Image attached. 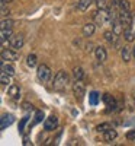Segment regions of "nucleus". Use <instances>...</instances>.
Wrapping results in <instances>:
<instances>
[{
  "label": "nucleus",
  "mask_w": 135,
  "mask_h": 146,
  "mask_svg": "<svg viewBox=\"0 0 135 146\" xmlns=\"http://www.w3.org/2000/svg\"><path fill=\"white\" fill-rule=\"evenodd\" d=\"M68 73L66 70H60L57 72V75L54 76V82H52V86L55 91H64L67 88V85H68Z\"/></svg>",
  "instance_id": "nucleus-1"
},
{
  "label": "nucleus",
  "mask_w": 135,
  "mask_h": 146,
  "mask_svg": "<svg viewBox=\"0 0 135 146\" xmlns=\"http://www.w3.org/2000/svg\"><path fill=\"white\" fill-rule=\"evenodd\" d=\"M52 76V72L50 69V66H47V64H39L38 67H36V78H38V80L41 82H48L51 79Z\"/></svg>",
  "instance_id": "nucleus-2"
},
{
  "label": "nucleus",
  "mask_w": 135,
  "mask_h": 146,
  "mask_svg": "<svg viewBox=\"0 0 135 146\" xmlns=\"http://www.w3.org/2000/svg\"><path fill=\"white\" fill-rule=\"evenodd\" d=\"M118 19L121 21V23H122V27H124V29H126V28H132V15H131V10L119 9Z\"/></svg>",
  "instance_id": "nucleus-3"
},
{
  "label": "nucleus",
  "mask_w": 135,
  "mask_h": 146,
  "mask_svg": "<svg viewBox=\"0 0 135 146\" xmlns=\"http://www.w3.org/2000/svg\"><path fill=\"white\" fill-rule=\"evenodd\" d=\"M23 44H25V38H23L22 34H13L9 40V47L16 50V51L20 50V48L23 47Z\"/></svg>",
  "instance_id": "nucleus-4"
},
{
  "label": "nucleus",
  "mask_w": 135,
  "mask_h": 146,
  "mask_svg": "<svg viewBox=\"0 0 135 146\" xmlns=\"http://www.w3.org/2000/svg\"><path fill=\"white\" fill-rule=\"evenodd\" d=\"M73 94H74V98L77 101H81L86 95V86L81 80H76L73 83Z\"/></svg>",
  "instance_id": "nucleus-5"
},
{
  "label": "nucleus",
  "mask_w": 135,
  "mask_h": 146,
  "mask_svg": "<svg viewBox=\"0 0 135 146\" xmlns=\"http://www.w3.org/2000/svg\"><path fill=\"white\" fill-rule=\"evenodd\" d=\"M19 53L13 48H3L2 50V62H18Z\"/></svg>",
  "instance_id": "nucleus-6"
},
{
  "label": "nucleus",
  "mask_w": 135,
  "mask_h": 146,
  "mask_svg": "<svg viewBox=\"0 0 135 146\" xmlns=\"http://www.w3.org/2000/svg\"><path fill=\"white\" fill-rule=\"evenodd\" d=\"M93 22L96 25H105L107 22V9H97L96 13L93 15Z\"/></svg>",
  "instance_id": "nucleus-7"
},
{
  "label": "nucleus",
  "mask_w": 135,
  "mask_h": 146,
  "mask_svg": "<svg viewBox=\"0 0 135 146\" xmlns=\"http://www.w3.org/2000/svg\"><path fill=\"white\" fill-rule=\"evenodd\" d=\"M58 127V117L57 115H50L48 118L44 120V129L47 131H52Z\"/></svg>",
  "instance_id": "nucleus-8"
},
{
  "label": "nucleus",
  "mask_w": 135,
  "mask_h": 146,
  "mask_svg": "<svg viewBox=\"0 0 135 146\" xmlns=\"http://www.w3.org/2000/svg\"><path fill=\"white\" fill-rule=\"evenodd\" d=\"M15 123V115L13 114H3L2 118H0V129L6 130L9 126H12Z\"/></svg>",
  "instance_id": "nucleus-9"
},
{
  "label": "nucleus",
  "mask_w": 135,
  "mask_h": 146,
  "mask_svg": "<svg viewBox=\"0 0 135 146\" xmlns=\"http://www.w3.org/2000/svg\"><path fill=\"white\" fill-rule=\"evenodd\" d=\"M102 100H103V102L107 105V113H109V111H113V110L116 108V100H115L110 94H103V95H102Z\"/></svg>",
  "instance_id": "nucleus-10"
},
{
  "label": "nucleus",
  "mask_w": 135,
  "mask_h": 146,
  "mask_svg": "<svg viewBox=\"0 0 135 146\" xmlns=\"http://www.w3.org/2000/svg\"><path fill=\"white\" fill-rule=\"evenodd\" d=\"M7 95L10 96V98L12 100H19L20 98V86H19V85H10V86H9V89H7Z\"/></svg>",
  "instance_id": "nucleus-11"
},
{
  "label": "nucleus",
  "mask_w": 135,
  "mask_h": 146,
  "mask_svg": "<svg viewBox=\"0 0 135 146\" xmlns=\"http://www.w3.org/2000/svg\"><path fill=\"white\" fill-rule=\"evenodd\" d=\"M94 56H96V58L99 60L100 63L106 62V58H107V53H106V50H105L102 45H97L94 48Z\"/></svg>",
  "instance_id": "nucleus-12"
},
{
  "label": "nucleus",
  "mask_w": 135,
  "mask_h": 146,
  "mask_svg": "<svg viewBox=\"0 0 135 146\" xmlns=\"http://www.w3.org/2000/svg\"><path fill=\"white\" fill-rule=\"evenodd\" d=\"M94 31H96V23H94V22H87V23H84V25H83V29H81V32H83L84 36H92V35L94 34Z\"/></svg>",
  "instance_id": "nucleus-13"
},
{
  "label": "nucleus",
  "mask_w": 135,
  "mask_h": 146,
  "mask_svg": "<svg viewBox=\"0 0 135 146\" xmlns=\"http://www.w3.org/2000/svg\"><path fill=\"white\" fill-rule=\"evenodd\" d=\"M132 51H131V48L128 45H124V47H121V58L124 60L125 63H129L131 62V57H132Z\"/></svg>",
  "instance_id": "nucleus-14"
},
{
  "label": "nucleus",
  "mask_w": 135,
  "mask_h": 146,
  "mask_svg": "<svg viewBox=\"0 0 135 146\" xmlns=\"http://www.w3.org/2000/svg\"><path fill=\"white\" fill-rule=\"evenodd\" d=\"M116 137H118V131H116L113 127H110L109 130H106V131L103 133V140H105V142H107V143L113 142Z\"/></svg>",
  "instance_id": "nucleus-15"
},
{
  "label": "nucleus",
  "mask_w": 135,
  "mask_h": 146,
  "mask_svg": "<svg viewBox=\"0 0 135 146\" xmlns=\"http://www.w3.org/2000/svg\"><path fill=\"white\" fill-rule=\"evenodd\" d=\"M103 36H105V40H106L109 44H112V45H115L116 41H118V34H115L113 29H112V31H106V32L103 34Z\"/></svg>",
  "instance_id": "nucleus-16"
},
{
  "label": "nucleus",
  "mask_w": 135,
  "mask_h": 146,
  "mask_svg": "<svg viewBox=\"0 0 135 146\" xmlns=\"http://www.w3.org/2000/svg\"><path fill=\"white\" fill-rule=\"evenodd\" d=\"M26 66L28 67H31V69H33V67H38V57H36V54H29L28 57H26Z\"/></svg>",
  "instance_id": "nucleus-17"
},
{
  "label": "nucleus",
  "mask_w": 135,
  "mask_h": 146,
  "mask_svg": "<svg viewBox=\"0 0 135 146\" xmlns=\"http://www.w3.org/2000/svg\"><path fill=\"white\" fill-rule=\"evenodd\" d=\"M2 72L6 73V75H9V76H13L15 75V67L12 66L9 62L7 63L6 62H2Z\"/></svg>",
  "instance_id": "nucleus-18"
},
{
  "label": "nucleus",
  "mask_w": 135,
  "mask_h": 146,
  "mask_svg": "<svg viewBox=\"0 0 135 146\" xmlns=\"http://www.w3.org/2000/svg\"><path fill=\"white\" fill-rule=\"evenodd\" d=\"M13 35V31H12V28H5L0 31V40H2V44L6 42V40H10V36Z\"/></svg>",
  "instance_id": "nucleus-19"
},
{
  "label": "nucleus",
  "mask_w": 135,
  "mask_h": 146,
  "mask_svg": "<svg viewBox=\"0 0 135 146\" xmlns=\"http://www.w3.org/2000/svg\"><path fill=\"white\" fill-rule=\"evenodd\" d=\"M92 3H93V0H79V2H77V9L80 12H86L90 7Z\"/></svg>",
  "instance_id": "nucleus-20"
},
{
  "label": "nucleus",
  "mask_w": 135,
  "mask_h": 146,
  "mask_svg": "<svg viewBox=\"0 0 135 146\" xmlns=\"http://www.w3.org/2000/svg\"><path fill=\"white\" fill-rule=\"evenodd\" d=\"M124 40L126 41V42H132L134 40H135V34H134V31H132V28H126V29H124Z\"/></svg>",
  "instance_id": "nucleus-21"
},
{
  "label": "nucleus",
  "mask_w": 135,
  "mask_h": 146,
  "mask_svg": "<svg viewBox=\"0 0 135 146\" xmlns=\"http://www.w3.org/2000/svg\"><path fill=\"white\" fill-rule=\"evenodd\" d=\"M99 100H100V95H99V92H96V91H93V92H90L89 94V104L90 105H97V102H99Z\"/></svg>",
  "instance_id": "nucleus-22"
},
{
  "label": "nucleus",
  "mask_w": 135,
  "mask_h": 146,
  "mask_svg": "<svg viewBox=\"0 0 135 146\" xmlns=\"http://www.w3.org/2000/svg\"><path fill=\"white\" fill-rule=\"evenodd\" d=\"M84 69L83 67H74V70H73V78H74V80H81L84 78Z\"/></svg>",
  "instance_id": "nucleus-23"
},
{
  "label": "nucleus",
  "mask_w": 135,
  "mask_h": 146,
  "mask_svg": "<svg viewBox=\"0 0 135 146\" xmlns=\"http://www.w3.org/2000/svg\"><path fill=\"white\" fill-rule=\"evenodd\" d=\"M44 120H45L44 111H42V110H36V111H35V117H33V123L38 124V123H42Z\"/></svg>",
  "instance_id": "nucleus-24"
},
{
  "label": "nucleus",
  "mask_w": 135,
  "mask_h": 146,
  "mask_svg": "<svg viewBox=\"0 0 135 146\" xmlns=\"http://www.w3.org/2000/svg\"><path fill=\"white\" fill-rule=\"evenodd\" d=\"M28 121H29V117H28V115H25V117L19 121V133H20V135L23 133V130H25V126H26Z\"/></svg>",
  "instance_id": "nucleus-25"
},
{
  "label": "nucleus",
  "mask_w": 135,
  "mask_h": 146,
  "mask_svg": "<svg viewBox=\"0 0 135 146\" xmlns=\"http://www.w3.org/2000/svg\"><path fill=\"white\" fill-rule=\"evenodd\" d=\"M10 78L12 76H9V75H6V73L2 72V75H0V82H2L3 86H7V85L10 83Z\"/></svg>",
  "instance_id": "nucleus-26"
},
{
  "label": "nucleus",
  "mask_w": 135,
  "mask_h": 146,
  "mask_svg": "<svg viewBox=\"0 0 135 146\" xmlns=\"http://www.w3.org/2000/svg\"><path fill=\"white\" fill-rule=\"evenodd\" d=\"M110 127H112V126H110V123H102V124H99V126L96 127V131H99V133H105V131H106V130H109Z\"/></svg>",
  "instance_id": "nucleus-27"
},
{
  "label": "nucleus",
  "mask_w": 135,
  "mask_h": 146,
  "mask_svg": "<svg viewBox=\"0 0 135 146\" xmlns=\"http://www.w3.org/2000/svg\"><path fill=\"white\" fill-rule=\"evenodd\" d=\"M119 9L131 10V3H129V0H119Z\"/></svg>",
  "instance_id": "nucleus-28"
},
{
  "label": "nucleus",
  "mask_w": 135,
  "mask_h": 146,
  "mask_svg": "<svg viewBox=\"0 0 135 146\" xmlns=\"http://www.w3.org/2000/svg\"><path fill=\"white\" fill-rule=\"evenodd\" d=\"M5 28H13V21L12 19H2V29Z\"/></svg>",
  "instance_id": "nucleus-29"
},
{
  "label": "nucleus",
  "mask_w": 135,
  "mask_h": 146,
  "mask_svg": "<svg viewBox=\"0 0 135 146\" xmlns=\"http://www.w3.org/2000/svg\"><path fill=\"white\" fill-rule=\"evenodd\" d=\"M97 9H106V0H96Z\"/></svg>",
  "instance_id": "nucleus-30"
},
{
  "label": "nucleus",
  "mask_w": 135,
  "mask_h": 146,
  "mask_svg": "<svg viewBox=\"0 0 135 146\" xmlns=\"http://www.w3.org/2000/svg\"><path fill=\"white\" fill-rule=\"evenodd\" d=\"M126 139L128 140H135V130H128L126 131Z\"/></svg>",
  "instance_id": "nucleus-31"
},
{
  "label": "nucleus",
  "mask_w": 135,
  "mask_h": 146,
  "mask_svg": "<svg viewBox=\"0 0 135 146\" xmlns=\"http://www.w3.org/2000/svg\"><path fill=\"white\" fill-rule=\"evenodd\" d=\"M23 110H25V111H29V110H31V111H32L33 107L31 104H28V102H23Z\"/></svg>",
  "instance_id": "nucleus-32"
},
{
  "label": "nucleus",
  "mask_w": 135,
  "mask_h": 146,
  "mask_svg": "<svg viewBox=\"0 0 135 146\" xmlns=\"http://www.w3.org/2000/svg\"><path fill=\"white\" fill-rule=\"evenodd\" d=\"M23 145L28 146V145H32V142H29V139H28V137H25V139H23Z\"/></svg>",
  "instance_id": "nucleus-33"
},
{
  "label": "nucleus",
  "mask_w": 135,
  "mask_h": 146,
  "mask_svg": "<svg viewBox=\"0 0 135 146\" xmlns=\"http://www.w3.org/2000/svg\"><path fill=\"white\" fill-rule=\"evenodd\" d=\"M92 47H93V45H92V44H89V45H87V48H86V50H87V51H92Z\"/></svg>",
  "instance_id": "nucleus-34"
},
{
  "label": "nucleus",
  "mask_w": 135,
  "mask_h": 146,
  "mask_svg": "<svg viewBox=\"0 0 135 146\" xmlns=\"http://www.w3.org/2000/svg\"><path fill=\"white\" fill-rule=\"evenodd\" d=\"M13 0H2V3H12Z\"/></svg>",
  "instance_id": "nucleus-35"
},
{
  "label": "nucleus",
  "mask_w": 135,
  "mask_h": 146,
  "mask_svg": "<svg viewBox=\"0 0 135 146\" xmlns=\"http://www.w3.org/2000/svg\"><path fill=\"white\" fill-rule=\"evenodd\" d=\"M132 54H134V57H135V47L132 48Z\"/></svg>",
  "instance_id": "nucleus-36"
}]
</instances>
